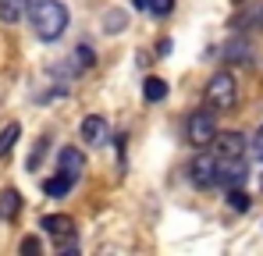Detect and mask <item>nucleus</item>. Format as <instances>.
Returning a JSON list of instances; mask_svg holds the SVG:
<instances>
[{"label": "nucleus", "mask_w": 263, "mask_h": 256, "mask_svg": "<svg viewBox=\"0 0 263 256\" xmlns=\"http://www.w3.org/2000/svg\"><path fill=\"white\" fill-rule=\"evenodd\" d=\"M79 132H82V139H86L89 146H96V142H103V135H107V121H103L100 114H89Z\"/></svg>", "instance_id": "nucleus-8"}, {"label": "nucleus", "mask_w": 263, "mask_h": 256, "mask_svg": "<svg viewBox=\"0 0 263 256\" xmlns=\"http://www.w3.org/2000/svg\"><path fill=\"white\" fill-rule=\"evenodd\" d=\"M18 135H22V125H7L4 132H0V157H7V153L14 150Z\"/></svg>", "instance_id": "nucleus-14"}, {"label": "nucleus", "mask_w": 263, "mask_h": 256, "mask_svg": "<svg viewBox=\"0 0 263 256\" xmlns=\"http://www.w3.org/2000/svg\"><path fill=\"white\" fill-rule=\"evenodd\" d=\"M142 96H146L149 103H160V100L167 96V82H164V79H157V75H149V79L142 82Z\"/></svg>", "instance_id": "nucleus-13"}, {"label": "nucleus", "mask_w": 263, "mask_h": 256, "mask_svg": "<svg viewBox=\"0 0 263 256\" xmlns=\"http://www.w3.org/2000/svg\"><path fill=\"white\" fill-rule=\"evenodd\" d=\"M228 207H235V210H249V196L242 192V185H238V189H228Z\"/></svg>", "instance_id": "nucleus-15"}, {"label": "nucleus", "mask_w": 263, "mask_h": 256, "mask_svg": "<svg viewBox=\"0 0 263 256\" xmlns=\"http://www.w3.org/2000/svg\"><path fill=\"white\" fill-rule=\"evenodd\" d=\"M132 4H135L139 11H146V7H149V0H132Z\"/></svg>", "instance_id": "nucleus-20"}, {"label": "nucleus", "mask_w": 263, "mask_h": 256, "mask_svg": "<svg viewBox=\"0 0 263 256\" xmlns=\"http://www.w3.org/2000/svg\"><path fill=\"white\" fill-rule=\"evenodd\" d=\"M246 181V168H242V160H228V164H220V181L224 189H238Z\"/></svg>", "instance_id": "nucleus-9"}, {"label": "nucleus", "mask_w": 263, "mask_h": 256, "mask_svg": "<svg viewBox=\"0 0 263 256\" xmlns=\"http://www.w3.org/2000/svg\"><path fill=\"white\" fill-rule=\"evenodd\" d=\"M121 29H125V14H114L110 11L107 14V32H121Z\"/></svg>", "instance_id": "nucleus-18"}, {"label": "nucleus", "mask_w": 263, "mask_h": 256, "mask_svg": "<svg viewBox=\"0 0 263 256\" xmlns=\"http://www.w3.org/2000/svg\"><path fill=\"white\" fill-rule=\"evenodd\" d=\"M260 189H263V178H260Z\"/></svg>", "instance_id": "nucleus-21"}, {"label": "nucleus", "mask_w": 263, "mask_h": 256, "mask_svg": "<svg viewBox=\"0 0 263 256\" xmlns=\"http://www.w3.org/2000/svg\"><path fill=\"white\" fill-rule=\"evenodd\" d=\"M22 14H29V0H0V22L14 25L22 22Z\"/></svg>", "instance_id": "nucleus-12"}, {"label": "nucleus", "mask_w": 263, "mask_h": 256, "mask_svg": "<svg viewBox=\"0 0 263 256\" xmlns=\"http://www.w3.org/2000/svg\"><path fill=\"white\" fill-rule=\"evenodd\" d=\"M246 153H249V139H246L242 132H217V135H214V157H217L220 164L242 160Z\"/></svg>", "instance_id": "nucleus-4"}, {"label": "nucleus", "mask_w": 263, "mask_h": 256, "mask_svg": "<svg viewBox=\"0 0 263 256\" xmlns=\"http://www.w3.org/2000/svg\"><path fill=\"white\" fill-rule=\"evenodd\" d=\"M82 168H86V157H82V150H75V146H64V150L57 153V171H61V174H68V178H75V181H79Z\"/></svg>", "instance_id": "nucleus-7"}, {"label": "nucleus", "mask_w": 263, "mask_h": 256, "mask_svg": "<svg viewBox=\"0 0 263 256\" xmlns=\"http://www.w3.org/2000/svg\"><path fill=\"white\" fill-rule=\"evenodd\" d=\"M214 135H217V114H214L210 103L189 114V121H185V139H189L192 146L203 150L206 142H214Z\"/></svg>", "instance_id": "nucleus-2"}, {"label": "nucleus", "mask_w": 263, "mask_h": 256, "mask_svg": "<svg viewBox=\"0 0 263 256\" xmlns=\"http://www.w3.org/2000/svg\"><path fill=\"white\" fill-rule=\"evenodd\" d=\"M29 22L43 43H53L68 29V7L61 0H29Z\"/></svg>", "instance_id": "nucleus-1"}, {"label": "nucleus", "mask_w": 263, "mask_h": 256, "mask_svg": "<svg viewBox=\"0 0 263 256\" xmlns=\"http://www.w3.org/2000/svg\"><path fill=\"white\" fill-rule=\"evenodd\" d=\"M71 189H75V178H68V174H61V171H57L53 178H46V181H43V192H46V196H53V199H64Z\"/></svg>", "instance_id": "nucleus-10"}, {"label": "nucleus", "mask_w": 263, "mask_h": 256, "mask_svg": "<svg viewBox=\"0 0 263 256\" xmlns=\"http://www.w3.org/2000/svg\"><path fill=\"white\" fill-rule=\"evenodd\" d=\"M40 228H43L46 235H53L57 239V249H75V242H71V235H75V221L71 217H64V213H46L43 221H40Z\"/></svg>", "instance_id": "nucleus-6"}, {"label": "nucleus", "mask_w": 263, "mask_h": 256, "mask_svg": "<svg viewBox=\"0 0 263 256\" xmlns=\"http://www.w3.org/2000/svg\"><path fill=\"white\" fill-rule=\"evenodd\" d=\"M189 178H192V185H199V189H214L220 181V160L214 153L196 157V160L189 164Z\"/></svg>", "instance_id": "nucleus-5"}, {"label": "nucleus", "mask_w": 263, "mask_h": 256, "mask_svg": "<svg viewBox=\"0 0 263 256\" xmlns=\"http://www.w3.org/2000/svg\"><path fill=\"white\" fill-rule=\"evenodd\" d=\"M22 210V192L18 189H4L0 192V221H14Z\"/></svg>", "instance_id": "nucleus-11"}, {"label": "nucleus", "mask_w": 263, "mask_h": 256, "mask_svg": "<svg viewBox=\"0 0 263 256\" xmlns=\"http://www.w3.org/2000/svg\"><path fill=\"white\" fill-rule=\"evenodd\" d=\"M249 153L256 157V160H263V125L253 132V139H249Z\"/></svg>", "instance_id": "nucleus-17"}, {"label": "nucleus", "mask_w": 263, "mask_h": 256, "mask_svg": "<svg viewBox=\"0 0 263 256\" xmlns=\"http://www.w3.org/2000/svg\"><path fill=\"white\" fill-rule=\"evenodd\" d=\"M149 14H157V18H164V14H171L175 11V0H149V7H146Z\"/></svg>", "instance_id": "nucleus-16"}, {"label": "nucleus", "mask_w": 263, "mask_h": 256, "mask_svg": "<svg viewBox=\"0 0 263 256\" xmlns=\"http://www.w3.org/2000/svg\"><path fill=\"white\" fill-rule=\"evenodd\" d=\"M22 253H40V239H25L22 242Z\"/></svg>", "instance_id": "nucleus-19"}, {"label": "nucleus", "mask_w": 263, "mask_h": 256, "mask_svg": "<svg viewBox=\"0 0 263 256\" xmlns=\"http://www.w3.org/2000/svg\"><path fill=\"white\" fill-rule=\"evenodd\" d=\"M206 103L214 111H231L238 103V85H235V75L231 71H217L206 82Z\"/></svg>", "instance_id": "nucleus-3"}]
</instances>
